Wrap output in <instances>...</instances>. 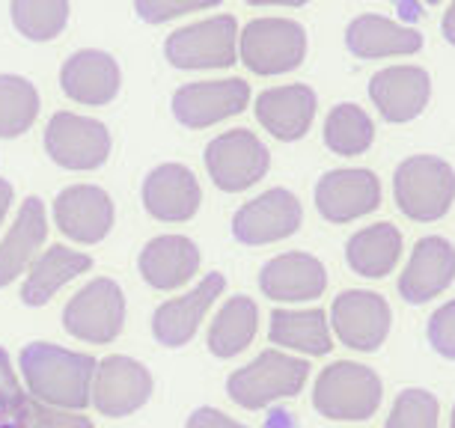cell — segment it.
Returning a JSON list of instances; mask_svg holds the SVG:
<instances>
[{"label":"cell","mask_w":455,"mask_h":428,"mask_svg":"<svg viewBox=\"0 0 455 428\" xmlns=\"http://www.w3.org/2000/svg\"><path fill=\"white\" fill-rule=\"evenodd\" d=\"M114 200L99 185H68L54 200L57 229L78 244H99L114 229Z\"/></svg>","instance_id":"ac0fdd59"},{"label":"cell","mask_w":455,"mask_h":428,"mask_svg":"<svg viewBox=\"0 0 455 428\" xmlns=\"http://www.w3.org/2000/svg\"><path fill=\"white\" fill-rule=\"evenodd\" d=\"M381 178L366 167L328 170L315 182V209L328 224H351L381 205Z\"/></svg>","instance_id":"4fadbf2b"},{"label":"cell","mask_w":455,"mask_h":428,"mask_svg":"<svg viewBox=\"0 0 455 428\" xmlns=\"http://www.w3.org/2000/svg\"><path fill=\"white\" fill-rule=\"evenodd\" d=\"M251 105V83L244 78H218V81H194L173 92V116L179 125L200 131L244 114Z\"/></svg>","instance_id":"8fae6325"},{"label":"cell","mask_w":455,"mask_h":428,"mask_svg":"<svg viewBox=\"0 0 455 428\" xmlns=\"http://www.w3.org/2000/svg\"><path fill=\"white\" fill-rule=\"evenodd\" d=\"M426 45V36L414 28H405L396 19H387L381 12H363L351 19L346 28V48L357 59H390L419 54Z\"/></svg>","instance_id":"603a6c76"},{"label":"cell","mask_w":455,"mask_h":428,"mask_svg":"<svg viewBox=\"0 0 455 428\" xmlns=\"http://www.w3.org/2000/svg\"><path fill=\"white\" fill-rule=\"evenodd\" d=\"M12 28L30 42H54L63 36L72 4L68 0H10Z\"/></svg>","instance_id":"1f68e13d"},{"label":"cell","mask_w":455,"mask_h":428,"mask_svg":"<svg viewBox=\"0 0 455 428\" xmlns=\"http://www.w3.org/2000/svg\"><path fill=\"white\" fill-rule=\"evenodd\" d=\"M12 200H15L12 185L6 182V178H0V226H4L6 214H10V209H12Z\"/></svg>","instance_id":"f35d334b"},{"label":"cell","mask_w":455,"mask_h":428,"mask_svg":"<svg viewBox=\"0 0 455 428\" xmlns=\"http://www.w3.org/2000/svg\"><path fill=\"white\" fill-rule=\"evenodd\" d=\"M271 167L268 147L247 128H229L205 147V170L227 194H242L259 185Z\"/></svg>","instance_id":"ba28073f"},{"label":"cell","mask_w":455,"mask_h":428,"mask_svg":"<svg viewBox=\"0 0 455 428\" xmlns=\"http://www.w3.org/2000/svg\"><path fill=\"white\" fill-rule=\"evenodd\" d=\"M24 399H28V396H24L21 387H19V381H15L10 357L0 351V410H6V414H15Z\"/></svg>","instance_id":"8d00e7d4"},{"label":"cell","mask_w":455,"mask_h":428,"mask_svg":"<svg viewBox=\"0 0 455 428\" xmlns=\"http://www.w3.org/2000/svg\"><path fill=\"white\" fill-rule=\"evenodd\" d=\"M12 416L19 419L21 428H92L87 416L75 414V410H66V408L42 405V401H36L33 396L24 399Z\"/></svg>","instance_id":"836d02e7"},{"label":"cell","mask_w":455,"mask_h":428,"mask_svg":"<svg viewBox=\"0 0 455 428\" xmlns=\"http://www.w3.org/2000/svg\"><path fill=\"white\" fill-rule=\"evenodd\" d=\"M152 396V375L143 363L132 357L114 354L105 357V363L96 366L92 375V392L90 401L96 405L99 414L105 416H128L140 410Z\"/></svg>","instance_id":"2e32d148"},{"label":"cell","mask_w":455,"mask_h":428,"mask_svg":"<svg viewBox=\"0 0 455 428\" xmlns=\"http://www.w3.org/2000/svg\"><path fill=\"white\" fill-rule=\"evenodd\" d=\"M39 90L21 75H0V140L28 134L39 119Z\"/></svg>","instance_id":"4dcf8cb0"},{"label":"cell","mask_w":455,"mask_h":428,"mask_svg":"<svg viewBox=\"0 0 455 428\" xmlns=\"http://www.w3.org/2000/svg\"><path fill=\"white\" fill-rule=\"evenodd\" d=\"M315 110H319V96L310 83H283V87L262 90L253 101L259 125L283 143L310 134Z\"/></svg>","instance_id":"ffe728a7"},{"label":"cell","mask_w":455,"mask_h":428,"mask_svg":"<svg viewBox=\"0 0 455 428\" xmlns=\"http://www.w3.org/2000/svg\"><path fill=\"white\" fill-rule=\"evenodd\" d=\"M238 28L235 15H212V19L185 24L164 39V57L182 72H214L238 63Z\"/></svg>","instance_id":"5b68a950"},{"label":"cell","mask_w":455,"mask_h":428,"mask_svg":"<svg viewBox=\"0 0 455 428\" xmlns=\"http://www.w3.org/2000/svg\"><path fill=\"white\" fill-rule=\"evenodd\" d=\"M426 339L437 357L455 363V297L441 304L426 321Z\"/></svg>","instance_id":"d590c367"},{"label":"cell","mask_w":455,"mask_h":428,"mask_svg":"<svg viewBox=\"0 0 455 428\" xmlns=\"http://www.w3.org/2000/svg\"><path fill=\"white\" fill-rule=\"evenodd\" d=\"M203 265V253L191 238L185 235H158L140 250L137 268L152 289L170 292V289L188 286Z\"/></svg>","instance_id":"d4e9b609"},{"label":"cell","mask_w":455,"mask_h":428,"mask_svg":"<svg viewBox=\"0 0 455 428\" xmlns=\"http://www.w3.org/2000/svg\"><path fill=\"white\" fill-rule=\"evenodd\" d=\"M256 330H259V306L247 295L229 297L209 328V351L223 361L238 357L256 339Z\"/></svg>","instance_id":"f1b7e54d"},{"label":"cell","mask_w":455,"mask_h":428,"mask_svg":"<svg viewBox=\"0 0 455 428\" xmlns=\"http://www.w3.org/2000/svg\"><path fill=\"white\" fill-rule=\"evenodd\" d=\"M259 289L268 301L277 304H313L328 289V268L319 256L289 250L262 265Z\"/></svg>","instance_id":"e0dca14e"},{"label":"cell","mask_w":455,"mask_h":428,"mask_svg":"<svg viewBox=\"0 0 455 428\" xmlns=\"http://www.w3.org/2000/svg\"><path fill=\"white\" fill-rule=\"evenodd\" d=\"M324 147L339 158H357L372 149L375 140V123L363 107L355 101H342L333 105L331 114L324 116Z\"/></svg>","instance_id":"f546056e"},{"label":"cell","mask_w":455,"mask_h":428,"mask_svg":"<svg viewBox=\"0 0 455 428\" xmlns=\"http://www.w3.org/2000/svg\"><path fill=\"white\" fill-rule=\"evenodd\" d=\"M60 90L78 105L105 107L123 90V68L108 51H75L60 68Z\"/></svg>","instance_id":"d6986e66"},{"label":"cell","mask_w":455,"mask_h":428,"mask_svg":"<svg viewBox=\"0 0 455 428\" xmlns=\"http://www.w3.org/2000/svg\"><path fill=\"white\" fill-rule=\"evenodd\" d=\"M307 48L310 39L304 24L291 19H253L238 33V59L259 78L295 72L304 63Z\"/></svg>","instance_id":"8992f818"},{"label":"cell","mask_w":455,"mask_h":428,"mask_svg":"<svg viewBox=\"0 0 455 428\" xmlns=\"http://www.w3.org/2000/svg\"><path fill=\"white\" fill-rule=\"evenodd\" d=\"M21 375L28 381L30 396L51 408L81 410L90 405L96 361L48 342H33L19 354Z\"/></svg>","instance_id":"6da1fadb"},{"label":"cell","mask_w":455,"mask_h":428,"mask_svg":"<svg viewBox=\"0 0 455 428\" xmlns=\"http://www.w3.org/2000/svg\"><path fill=\"white\" fill-rule=\"evenodd\" d=\"M63 324L72 337L90 345H105L123 333L125 324V297L123 289L110 277L87 282L63 310Z\"/></svg>","instance_id":"30bf717a"},{"label":"cell","mask_w":455,"mask_h":428,"mask_svg":"<svg viewBox=\"0 0 455 428\" xmlns=\"http://www.w3.org/2000/svg\"><path fill=\"white\" fill-rule=\"evenodd\" d=\"M251 6H289V10H298V6L310 4V0H244Z\"/></svg>","instance_id":"60d3db41"},{"label":"cell","mask_w":455,"mask_h":428,"mask_svg":"<svg viewBox=\"0 0 455 428\" xmlns=\"http://www.w3.org/2000/svg\"><path fill=\"white\" fill-rule=\"evenodd\" d=\"M90 265L92 259L81 250H72L66 244L48 247L28 268V277H24L21 286V301L28 306H45L66 282H72L84 271H90Z\"/></svg>","instance_id":"4316f807"},{"label":"cell","mask_w":455,"mask_h":428,"mask_svg":"<svg viewBox=\"0 0 455 428\" xmlns=\"http://www.w3.org/2000/svg\"><path fill=\"white\" fill-rule=\"evenodd\" d=\"M405 250L402 233L390 220H378L363 229H357L346 244V262L348 268L363 280H384L396 268Z\"/></svg>","instance_id":"484cf974"},{"label":"cell","mask_w":455,"mask_h":428,"mask_svg":"<svg viewBox=\"0 0 455 428\" xmlns=\"http://www.w3.org/2000/svg\"><path fill=\"white\" fill-rule=\"evenodd\" d=\"M4 428H21V425H4Z\"/></svg>","instance_id":"ee69618b"},{"label":"cell","mask_w":455,"mask_h":428,"mask_svg":"<svg viewBox=\"0 0 455 428\" xmlns=\"http://www.w3.org/2000/svg\"><path fill=\"white\" fill-rule=\"evenodd\" d=\"M384 428H441V401L423 387L402 390Z\"/></svg>","instance_id":"d6a6232c"},{"label":"cell","mask_w":455,"mask_h":428,"mask_svg":"<svg viewBox=\"0 0 455 428\" xmlns=\"http://www.w3.org/2000/svg\"><path fill=\"white\" fill-rule=\"evenodd\" d=\"M203 205V187L185 164H161L143 178V209L164 224H185Z\"/></svg>","instance_id":"7402d4cb"},{"label":"cell","mask_w":455,"mask_h":428,"mask_svg":"<svg viewBox=\"0 0 455 428\" xmlns=\"http://www.w3.org/2000/svg\"><path fill=\"white\" fill-rule=\"evenodd\" d=\"M441 33H443V39L455 48V0H452L450 6H446V12H443V19H441Z\"/></svg>","instance_id":"ab89813d"},{"label":"cell","mask_w":455,"mask_h":428,"mask_svg":"<svg viewBox=\"0 0 455 428\" xmlns=\"http://www.w3.org/2000/svg\"><path fill=\"white\" fill-rule=\"evenodd\" d=\"M399 211L414 224H435L455 205V167L437 155H411L393 173Z\"/></svg>","instance_id":"3957f363"},{"label":"cell","mask_w":455,"mask_h":428,"mask_svg":"<svg viewBox=\"0 0 455 428\" xmlns=\"http://www.w3.org/2000/svg\"><path fill=\"white\" fill-rule=\"evenodd\" d=\"M48 238V211L39 196H28L15 214L10 233L0 238V289L28 273Z\"/></svg>","instance_id":"cb8c5ba5"},{"label":"cell","mask_w":455,"mask_h":428,"mask_svg":"<svg viewBox=\"0 0 455 428\" xmlns=\"http://www.w3.org/2000/svg\"><path fill=\"white\" fill-rule=\"evenodd\" d=\"M423 4H426V6H437L441 0H423Z\"/></svg>","instance_id":"7bdbcfd3"},{"label":"cell","mask_w":455,"mask_h":428,"mask_svg":"<svg viewBox=\"0 0 455 428\" xmlns=\"http://www.w3.org/2000/svg\"><path fill=\"white\" fill-rule=\"evenodd\" d=\"M110 147L105 123L72 110H60L45 125V152L63 170H99L110 158Z\"/></svg>","instance_id":"9c48e42d"},{"label":"cell","mask_w":455,"mask_h":428,"mask_svg":"<svg viewBox=\"0 0 455 428\" xmlns=\"http://www.w3.org/2000/svg\"><path fill=\"white\" fill-rule=\"evenodd\" d=\"M268 337L274 345L307 357H324L333 351V333L324 310H274Z\"/></svg>","instance_id":"83f0119b"},{"label":"cell","mask_w":455,"mask_h":428,"mask_svg":"<svg viewBox=\"0 0 455 428\" xmlns=\"http://www.w3.org/2000/svg\"><path fill=\"white\" fill-rule=\"evenodd\" d=\"M450 428H455V405H452V414H450Z\"/></svg>","instance_id":"b9f144b4"},{"label":"cell","mask_w":455,"mask_h":428,"mask_svg":"<svg viewBox=\"0 0 455 428\" xmlns=\"http://www.w3.org/2000/svg\"><path fill=\"white\" fill-rule=\"evenodd\" d=\"M220 0H134V12L146 24H164L182 15H194L203 10H214Z\"/></svg>","instance_id":"e575fe53"},{"label":"cell","mask_w":455,"mask_h":428,"mask_svg":"<svg viewBox=\"0 0 455 428\" xmlns=\"http://www.w3.org/2000/svg\"><path fill=\"white\" fill-rule=\"evenodd\" d=\"M369 99L384 123H414L432 101V75L411 63L387 66L369 78Z\"/></svg>","instance_id":"5bb4252c"},{"label":"cell","mask_w":455,"mask_h":428,"mask_svg":"<svg viewBox=\"0 0 455 428\" xmlns=\"http://www.w3.org/2000/svg\"><path fill=\"white\" fill-rule=\"evenodd\" d=\"M304 224V205L286 187H271L247 200L233 218L235 242L247 247H265L291 238Z\"/></svg>","instance_id":"7c38bea8"},{"label":"cell","mask_w":455,"mask_h":428,"mask_svg":"<svg viewBox=\"0 0 455 428\" xmlns=\"http://www.w3.org/2000/svg\"><path fill=\"white\" fill-rule=\"evenodd\" d=\"M455 282V244L443 235H423L399 273V295L411 306L432 304Z\"/></svg>","instance_id":"9a60e30c"},{"label":"cell","mask_w":455,"mask_h":428,"mask_svg":"<svg viewBox=\"0 0 455 428\" xmlns=\"http://www.w3.org/2000/svg\"><path fill=\"white\" fill-rule=\"evenodd\" d=\"M384 401V381L372 366L337 361L324 366L313 387V408L333 423H366Z\"/></svg>","instance_id":"7a4b0ae2"},{"label":"cell","mask_w":455,"mask_h":428,"mask_svg":"<svg viewBox=\"0 0 455 428\" xmlns=\"http://www.w3.org/2000/svg\"><path fill=\"white\" fill-rule=\"evenodd\" d=\"M333 339L360 354H372L387 342L393 328V310L384 295L372 289H348L339 292L331 304L328 315Z\"/></svg>","instance_id":"52a82bcc"},{"label":"cell","mask_w":455,"mask_h":428,"mask_svg":"<svg viewBox=\"0 0 455 428\" xmlns=\"http://www.w3.org/2000/svg\"><path fill=\"white\" fill-rule=\"evenodd\" d=\"M188 428H247L242 425L238 419H233L223 410H214V408H200L188 416Z\"/></svg>","instance_id":"74e56055"},{"label":"cell","mask_w":455,"mask_h":428,"mask_svg":"<svg viewBox=\"0 0 455 428\" xmlns=\"http://www.w3.org/2000/svg\"><path fill=\"white\" fill-rule=\"evenodd\" d=\"M310 381V363L280 348L262 351L256 361L235 369L227 381L229 399L244 410L268 408L274 401L298 396Z\"/></svg>","instance_id":"277c9868"},{"label":"cell","mask_w":455,"mask_h":428,"mask_svg":"<svg viewBox=\"0 0 455 428\" xmlns=\"http://www.w3.org/2000/svg\"><path fill=\"white\" fill-rule=\"evenodd\" d=\"M223 289H227V277L214 271V273H205L191 292L170 297L167 304H161L156 319H152L156 339L167 348L188 345V342L196 337V328H200L203 319L209 315L214 301L223 295Z\"/></svg>","instance_id":"44dd1931"}]
</instances>
